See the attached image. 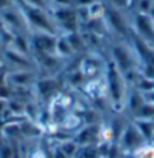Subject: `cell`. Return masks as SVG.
Segmentation results:
<instances>
[{
    "label": "cell",
    "instance_id": "cell-9",
    "mask_svg": "<svg viewBox=\"0 0 154 158\" xmlns=\"http://www.w3.org/2000/svg\"><path fill=\"white\" fill-rule=\"evenodd\" d=\"M105 64H106V61L100 60L99 57H96V55H88V57L81 58V61L78 64V69L81 70V73L85 76V79L88 81V79L97 78L100 75H103Z\"/></svg>",
    "mask_w": 154,
    "mask_h": 158
},
{
    "label": "cell",
    "instance_id": "cell-16",
    "mask_svg": "<svg viewBox=\"0 0 154 158\" xmlns=\"http://www.w3.org/2000/svg\"><path fill=\"white\" fill-rule=\"evenodd\" d=\"M132 119H154V105L145 102Z\"/></svg>",
    "mask_w": 154,
    "mask_h": 158
},
{
    "label": "cell",
    "instance_id": "cell-17",
    "mask_svg": "<svg viewBox=\"0 0 154 158\" xmlns=\"http://www.w3.org/2000/svg\"><path fill=\"white\" fill-rule=\"evenodd\" d=\"M136 8L139 14H150L154 8V0H139L136 3Z\"/></svg>",
    "mask_w": 154,
    "mask_h": 158
},
{
    "label": "cell",
    "instance_id": "cell-20",
    "mask_svg": "<svg viewBox=\"0 0 154 158\" xmlns=\"http://www.w3.org/2000/svg\"><path fill=\"white\" fill-rule=\"evenodd\" d=\"M144 98H145V102H147V103L154 105V89L148 91V93H144Z\"/></svg>",
    "mask_w": 154,
    "mask_h": 158
},
{
    "label": "cell",
    "instance_id": "cell-10",
    "mask_svg": "<svg viewBox=\"0 0 154 158\" xmlns=\"http://www.w3.org/2000/svg\"><path fill=\"white\" fill-rule=\"evenodd\" d=\"M144 103V94L139 89H136L135 87H129L126 97H124V110H123V114H126L129 116V119H132L138 114V110L142 107Z\"/></svg>",
    "mask_w": 154,
    "mask_h": 158
},
{
    "label": "cell",
    "instance_id": "cell-21",
    "mask_svg": "<svg viewBox=\"0 0 154 158\" xmlns=\"http://www.w3.org/2000/svg\"><path fill=\"white\" fill-rule=\"evenodd\" d=\"M151 46H153V49H154V42H153V44H151Z\"/></svg>",
    "mask_w": 154,
    "mask_h": 158
},
{
    "label": "cell",
    "instance_id": "cell-3",
    "mask_svg": "<svg viewBox=\"0 0 154 158\" xmlns=\"http://www.w3.org/2000/svg\"><path fill=\"white\" fill-rule=\"evenodd\" d=\"M120 10L121 9L106 3L105 5L103 19H105V24H106V27L109 30H112V31H115L121 37H124V36H129V33H130V24L127 23V19Z\"/></svg>",
    "mask_w": 154,
    "mask_h": 158
},
{
    "label": "cell",
    "instance_id": "cell-19",
    "mask_svg": "<svg viewBox=\"0 0 154 158\" xmlns=\"http://www.w3.org/2000/svg\"><path fill=\"white\" fill-rule=\"evenodd\" d=\"M54 8H62V6H73V2L72 0H49Z\"/></svg>",
    "mask_w": 154,
    "mask_h": 158
},
{
    "label": "cell",
    "instance_id": "cell-4",
    "mask_svg": "<svg viewBox=\"0 0 154 158\" xmlns=\"http://www.w3.org/2000/svg\"><path fill=\"white\" fill-rule=\"evenodd\" d=\"M130 30L141 39H144L145 42H148V44L154 42V19L150 14L136 12L132 19V24H130Z\"/></svg>",
    "mask_w": 154,
    "mask_h": 158
},
{
    "label": "cell",
    "instance_id": "cell-15",
    "mask_svg": "<svg viewBox=\"0 0 154 158\" xmlns=\"http://www.w3.org/2000/svg\"><path fill=\"white\" fill-rule=\"evenodd\" d=\"M132 158H154V140L145 142L130 154Z\"/></svg>",
    "mask_w": 154,
    "mask_h": 158
},
{
    "label": "cell",
    "instance_id": "cell-14",
    "mask_svg": "<svg viewBox=\"0 0 154 158\" xmlns=\"http://www.w3.org/2000/svg\"><path fill=\"white\" fill-rule=\"evenodd\" d=\"M0 158H18L17 142L0 139Z\"/></svg>",
    "mask_w": 154,
    "mask_h": 158
},
{
    "label": "cell",
    "instance_id": "cell-12",
    "mask_svg": "<svg viewBox=\"0 0 154 158\" xmlns=\"http://www.w3.org/2000/svg\"><path fill=\"white\" fill-rule=\"evenodd\" d=\"M55 55H58L60 58L66 60H71L72 57H75L76 54L73 52L72 46L69 45L67 39L64 35H58L57 36V44H55Z\"/></svg>",
    "mask_w": 154,
    "mask_h": 158
},
{
    "label": "cell",
    "instance_id": "cell-11",
    "mask_svg": "<svg viewBox=\"0 0 154 158\" xmlns=\"http://www.w3.org/2000/svg\"><path fill=\"white\" fill-rule=\"evenodd\" d=\"M11 48H14L15 51H18L21 54H26V55H30L32 57V45H30V36H27L26 33H15L14 35V40H12V45Z\"/></svg>",
    "mask_w": 154,
    "mask_h": 158
},
{
    "label": "cell",
    "instance_id": "cell-2",
    "mask_svg": "<svg viewBox=\"0 0 154 158\" xmlns=\"http://www.w3.org/2000/svg\"><path fill=\"white\" fill-rule=\"evenodd\" d=\"M145 143V139L142 137V134L139 133L138 127L135 125V123L132 119H129L124 125V128L121 130L120 136H118L117 142H115V148L117 151L130 155L135 149H138L141 145Z\"/></svg>",
    "mask_w": 154,
    "mask_h": 158
},
{
    "label": "cell",
    "instance_id": "cell-13",
    "mask_svg": "<svg viewBox=\"0 0 154 158\" xmlns=\"http://www.w3.org/2000/svg\"><path fill=\"white\" fill-rule=\"evenodd\" d=\"M142 134L145 142H151L154 139V119H132Z\"/></svg>",
    "mask_w": 154,
    "mask_h": 158
},
{
    "label": "cell",
    "instance_id": "cell-1",
    "mask_svg": "<svg viewBox=\"0 0 154 158\" xmlns=\"http://www.w3.org/2000/svg\"><path fill=\"white\" fill-rule=\"evenodd\" d=\"M109 60L115 64V67L123 75L133 69H138L139 66L135 51L129 42H117L112 45L109 49Z\"/></svg>",
    "mask_w": 154,
    "mask_h": 158
},
{
    "label": "cell",
    "instance_id": "cell-8",
    "mask_svg": "<svg viewBox=\"0 0 154 158\" xmlns=\"http://www.w3.org/2000/svg\"><path fill=\"white\" fill-rule=\"evenodd\" d=\"M97 133H99V123H87L73 133L72 139L79 146H90L97 145Z\"/></svg>",
    "mask_w": 154,
    "mask_h": 158
},
{
    "label": "cell",
    "instance_id": "cell-18",
    "mask_svg": "<svg viewBox=\"0 0 154 158\" xmlns=\"http://www.w3.org/2000/svg\"><path fill=\"white\" fill-rule=\"evenodd\" d=\"M24 3H27L30 6H36V8H42V9H48V3L46 0H21Z\"/></svg>",
    "mask_w": 154,
    "mask_h": 158
},
{
    "label": "cell",
    "instance_id": "cell-6",
    "mask_svg": "<svg viewBox=\"0 0 154 158\" xmlns=\"http://www.w3.org/2000/svg\"><path fill=\"white\" fill-rule=\"evenodd\" d=\"M57 36L49 33L35 31L30 33V45H32V55L33 54H55Z\"/></svg>",
    "mask_w": 154,
    "mask_h": 158
},
{
    "label": "cell",
    "instance_id": "cell-7",
    "mask_svg": "<svg viewBox=\"0 0 154 158\" xmlns=\"http://www.w3.org/2000/svg\"><path fill=\"white\" fill-rule=\"evenodd\" d=\"M3 63L11 66V70H21V69H36L33 57L21 54L14 48L6 46L3 48Z\"/></svg>",
    "mask_w": 154,
    "mask_h": 158
},
{
    "label": "cell",
    "instance_id": "cell-5",
    "mask_svg": "<svg viewBox=\"0 0 154 158\" xmlns=\"http://www.w3.org/2000/svg\"><path fill=\"white\" fill-rule=\"evenodd\" d=\"M36 69H21V70H8L6 82L11 88H33L37 79Z\"/></svg>",
    "mask_w": 154,
    "mask_h": 158
}]
</instances>
